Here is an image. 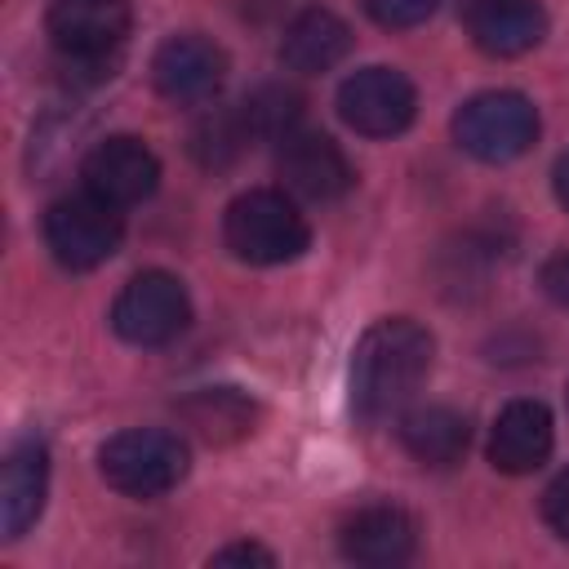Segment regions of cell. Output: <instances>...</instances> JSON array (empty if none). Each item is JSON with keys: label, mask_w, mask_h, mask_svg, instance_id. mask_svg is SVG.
<instances>
[{"label": "cell", "mask_w": 569, "mask_h": 569, "mask_svg": "<svg viewBox=\"0 0 569 569\" xmlns=\"http://www.w3.org/2000/svg\"><path fill=\"white\" fill-rule=\"evenodd\" d=\"M80 178H84L89 196H98L116 209H129V204H142L160 187V160L142 138L116 133V138H102L84 156Z\"/></svg>", "instance_id": "9"}, {"label": "cell", "mask_w": 569, "mask_h": 569, "mask_svg": "<svg viewBox=\"0 0 569 569\" xmlns=\"http://www.w3.org/2000/svg\"><path fill=\"white\" fill-rule=\"evenodd\" d=\"M551 445H556L551 409L542 400H511L489 431V462L507 476H529L547 462Z\"/></svg>", "instance_id": "13"}, {"label": "cell", "mask_w": 569, "mask_h": 569, "mask_svg": "<svg viewBox=\"0 0 569 569\" xmlns=\"http://www.w3.org/2000/svg\"><path fill=\"white\" fill-rule=\"evenodd\" d=\"M436 342L409 316L373 320L351 351V409L365 422L396 413L431 373Z\"/></svg>", "instance_id": "1"}, {"label": "cell", "mask_w": 569, "mask_h": 569, "mask_svg": "<svg viewBox=\"0 0 569 569\" xmlns=\"http://www.w3.org/2000/svg\"><path fill=\"white\" fill-rule=\"evenodd\" d=\"M360 4H365V13H369L378 27H387V31H405V27L427 22V18L436 13L440 0H360Z\"/></svg>", "instance_id": "21"}, {"label": "cell", "mask_w": 569, "mask_h": 569, "mask_svg": "<svg viewBox=\"0 0 569 569\" xmlns=\"http://www.w3.org/2000/svg\"><path fill=\"white\" fill-rule=\"evenodd\" d=\"M338 547L351 565H369V569H391V565H405L418 547V525L405 507H391V502H378V507H360L342 533H338Z\"/></svg>", "instance_id": "12"}, {"label": "cell", "mask_w": 569, "mask_h": 569, "mask_svg": "<svg viewBox=\"0 0 569 569\" xmlns=\"http://www.w3.org/2000/svg\"><path fill=\"white\" fill-rule=\"evenodd\" d=\"M533 138H538V107L516 89L476 93L453 116V142L485 164H507L525 156Z\"/></svg>", "instance_id": "4"}, {"label": "cell", "mask_w": 569, "mask_h": 569, "mask_svg": "<svg viewBox=\"0 0 569 569\" xmlns=\"http://www.w3.org/2000/svg\"><path fill=\"white\" fill-rule=\"evenodd\" d=\"M240 116H244V124H249L253 138H276L280 142L302 120V93L293 84H284V80H267V84H258V89L244 93Z\"/></svg>", "instance_id": "20"}, {"label": "cell", "mask_w": 569, "mask_h": 569, "mask_svg": "<svg viewBox=\"0 0 569 569\" xmlns=\"http://www.w3.org/2000/svg\"><path fill=\"white\" fill-rule=\"evenodd\" d=\"M347 53H351V27L333 9H320V4L293 13L280 40V62L298 76H320L338 67Z\"/></svg>", "instance_id": "16"}, {"label": "cell", "mask_w": 569, "mask_h": 569, "mask_svg": "<svg viewBox=\"0 0 569 569\" xmlns=\"http://www.w3.org/2000/svg\"><path fill=\"white\" fill-rule=\"evenodd\" d=\"M182 418H187V427L200 440L231 445V440H240V436L253 431L258 405L244 391H236V387H204V391H196V396L182 400Z\"/></svg>", "instance_id": "18"}, {"label": "cell", "mask_w": 569, "mask_h": 569, "mask_svg": "<svg viewBox=\"0 0 569 569\" xmlns=\"http://www.w3.org/2000/svg\"><path fill=\"white\" fill-rule=\"evenodd\" d=\"M538 284H542V293H547L556 307H569V249L542 262V271H538Z\"/></svg>", "instance_id": "23"}, {"label": "cell", "mask_w": 569, "mask_h": 569, "mask_svg": "<svg viewBox=\"0 0 569 569\" xmlns=\"http://www.w3.org/2000/svg\"><path fill=\"white\" fill-rule=\"evenodd\" d=\"M209 565H262V569H271L276 556L267 547H258V542H227L222 551L209 556Z\"/></svg>", "instance_id": "24"}, {"label": "cell", "mask_w": 569, "mask_h": 569, "mask_svg": "<svg viewBox=\"0 0 569 569\" xmlns=\"http://www.w3.org/2000/svg\"><path fill=\"white\" fill-rule=\"evenodd\" d=\"M44 493H49V453L40 440H22L9 449L4 471H0V529L4 538H22L40 511H44Z\"/></svg>", "instance_id": "15"}, {"label": "cell", "mask_w": 569, "mask_h": 569, "mask_svg": "<svg viewBox=\"0 0 569 569\" xmlns=\"http://www.w3.org/2000/svg\"><path fill=\"white\" fill-rule=\"evenodd\" d=\"M124 240L120 209L98 196H62L44 209V244L67 271L102 267Z\"/></svg>", "instance_id": "5"}, {"label": "cell", "mask_w": 569, "mask_h": 569, "mask_svg": "<svg viewBox=\"0 0 569 569\" xmlns=\"http://www.w3.org/2000/svg\"><path fill=\"white\" fill-rule=\"evenodd\" d=\"M338 116L360 138H396L418 116V89L396 67H360L338 84Z\"/></svg>", "instance_id": "8"}, {"label": "cell", "mask_w": 569, "mask_h": 569, "mask_svg": "<svg viewBox=\"0 0 569 569\" xmlns=\"http://www.w3.org/2000/svg\"><path fill=\"white\" fill-rule=\"evenodd\" d=\"M129 0H53L49 4V40L67 62L111 67L129 40Z\"/></svg>", "instance_id": "7"}, {"label": "cell", "mask_w": 569, "mask_h": 569, "mask_svg": "<svg viewBox=\"0 0 569 569\" xmlns=\"http://www.w3.org/2000/svg\"><path fill=\"white\" fill-rule=\"evenodd\" d=\"M551 187H556V200L569 209V151L556 160V173H551Z\"/></svg>", "instance_id": "25"}, {"label": "cell", "mask_w": 569, "mask_h": 569, "mask_svg": "<svg viewBox=\"0 0 569 569\" xmlns=\"http://www.w3.org/2000/svg\"><path fill=\"white\" fill-rule=\"evenodd\" d=\"M227 80V53L196 31L169 36L151 53V84L169 102H209Z\"/></svg>", "instance_id": "11"}, {"label": "cell", "mask_w": 569, "mask_h": 569, "mask_svg": "<svg viewBox=\"0 0 569 569\" xmlns=\"http://www.w3.org/2000/svg\"><path fill=\"white\" fill-rule=\"evenodd\" d=\"M187 445L178 431L164 427H129L120 436H111L98 453V471L102 480L124 493V498H160L169 489H178V480L187 476Z\"/></svg>", "instance_id": "3"}, {"label": "cell", "mask_w": 569, "mask_h": 569, "mask_svg": "<svg viewBox=\"0 0 569 569\" xmlns=\"http://www.w3.org/2000/svg\"><path fill=\"white\" fill-rule=\"evenodd\" d=\"M542 520L569 542V467L547 485V493H542Z\"/></svg>", "instance_id": "22"}, {"label": "cell", "mask_w": 569, "mask_h": 569, "mask_svg": "<svg viewBox=\"0 0 569 569\" xmlns=\"http://www.w3.org/2000/svg\"><path fill=\"white\" fill-rule=\"evenodd\" d=\"M249 142H253V133H249L240 107H209L191 124V133H187V151L196 156L200 169H227V164H236Z\"/></svg>", "instance_id": "19"}, {"label": "cell", "mask_w": 569, "mask_h": 569, "mask_svg": "<svg viewBox=\"0 0 569 569\" xmlns=\"http://www.w3.org/2000/svg\"><path fill=\"white\" fill-rule=\"evenodd\" d=\"M400 445L422 467H453L471 445V427L449 405H422L400 418Z\"/></svg>", "instance_id": "17"}, {"label": "cell", "mask_w": 569, "mask_h": 569, "mask_svg": "<svg viewBox=\"0 0 569 569\" xmlns=\"http://www.w3.org/2000/svg\"><path fill=\"white\" fill-rule=\"evenodd\" d=\"M191 325V298L169 271H138L111 302V329L133 347H164Z\"/></svg>", "instance_id": "6"}, {"label": "cell", "mask_w": 569, "mask_h": 569, "mask_svg": "<svg viewBox=\"0 0 569 569\" xmlns=\"http://www.w3.org/2000/svg\"><path fill=\"white\" fill-rule=\"evenodd\" d=\"M222 240L249 267H280V262H293L311 244V227L284 191L258 187L227 204Z\"/></svg>", "instance_id": "2"}, {"label": "cell", "mask_w": 569, "mask_h": 569, "mask_svg": "<svg viewBox=\"0 0 569 569\" xmlns=\"http://www.w3.org/2000/svg\"><path fill=\"white\" fill-rule=\"evenodd\" d=\"M276 169H280V182L293 196L320 200V204L347 196L351 182H356V169L342 156V147L329 133H311V129H293V133L280 138Z\"/></svg>", "instance_id": "10"}, {"label": "cell", "mask_w": 569, "mask_h": 569, "mask_svg": "<svg viewBox=\"0 0 569 569\" xmlns=\"http://www.w3.org/2000/svg\"><path fill=\"white\" fill-rule=\"evenodd\" d=\"M467 31L489 58H520L547 36L538 0H467Z\"/></svg>", "instance_id": "14"}]
</instances>
